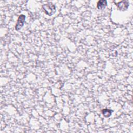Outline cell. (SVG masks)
Segmentation results:
<instances>
[{
    "label": "cell",
    "mask_w": 133,
    "mask_h": 133,
    "mask_svg": "<svg viewBox=\"0 0 133 133\" xmlns=\"http://www.w3.org/2000/svg\"><path fill=\"white\" fill-rule=\"evenodd\" d=\"M116 5L121 10H125L128 7L129 4L127 1H121L116 3Z\"/></svg>",
    "instance_id": "cell-3"
},
{
    "label": "cell",
    "mask_w": 133,
    "mask_h": 133,
    "mask_svg": "<svg viewBox=\"0 0 133 133\" xmlns=\"http://www.w3.org/2000/svg\"><path fill=\"white\" fill-rule=\"evenodd\" d=\"M101 112H102V113L103 114V115L104 116V117H109L111 115L113 111L112 110L104 109H103Z\"/></svg>",
    "instance_id": "cell-5"
},
{
    "label": "cell",
    "mask_w": 133,
    "mask_h": 133,
    "mask_svg": "<svg viewBox=\"0 0 133 133\" xmlns=\"http://www.w3.org/2000/svg\"><path fill=\"white\" fill-rule=\"evenodd\" d=\"M25 18H26L25 16L23 15V14L19 15V17L18 18L17 22L16 23V26H15L16 30L19 31L23 26L24 23L25 22Z\"/></svg>",
    "instance_id": "cell-2"
},
{
    "label": "cell",
    "mask_w": 133,
    "mask_h": 133,
    "mask_svg": "<svg viewBox=\"0 0 133 133\" xmlns=\"http://www.w3.org/2000/svg\"><path fill=\"white\" fill-rule=\"evenodd\" d=\"M42 7L45 14L48 16H52L56 11V7L51 3L44 4L43 5Z\"/></svg>",
    "instance_id": "cell-1"
},
{
    "label": "cell",
    "mask_w": 133,
    "mask_h": 133,
    "mask_svg": "<svg viewBox=\"0 0 133 133\" xmlns=\"http://www.w3.org/2000/svg\"><path fill=\"white\" fill-rule=\"evenodd\" d=\"M107 1L105 0H101L98 1L97 3V8L99 9H104L107 6Z\"/></svg>",
    "instance_id": "cell-4"
}]
</instances>
